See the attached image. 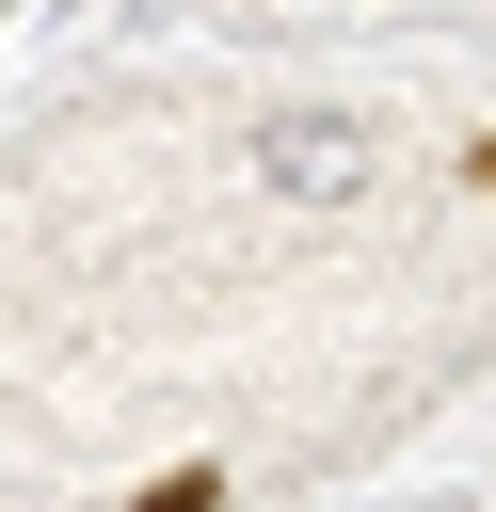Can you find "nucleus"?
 <instances>
[{
  "label": "nucleus",
  "instance_id": "1",
  "mask_svg": "<svg viewBox=\"0 0 496 512\" xmlns=\"http://www.w3.org/2000/svg\"><path fill=\"white\" fill-rule=\"evenodd\" d=\"M128 512H224V464H160V480H144Z\"/></svg>",
  "mask_w": 496,
  "mask_h": 512
},
{
  "label": "nucleus",
  "instance_id": "2",
  "mask_svg": "<svg viewBox=\"0 0 496 512\" xmlns=\"http://www.w3.org/2000/svg\"><path fill=\"white\" fill-rule=\"evenodd\" d=\"M464 176H480V192H496V128H480V144H464Z\"/></svg>",
  "mask_w": 496,
  "mask_h": 512
}]
</instances>
